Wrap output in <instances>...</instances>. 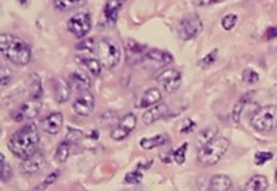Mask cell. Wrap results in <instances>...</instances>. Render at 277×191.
<instances>
[{
  "label": "cell",
  "mask_w": 277,
  "mask_h": 191,
  "mask_svg": "<svg viewBox=\"0 0 277 191\" xmlns=\"http://www.w3.org/2000/svg\"><path fill=\"white\" fill-rule=\"evenodd\" d=\"M187 148H189V143L186 142L183 145H180L176 151H170L169 153H164V155H161V159H163V162H166V164H169V162H172L174 161L176 164H179V165H182L183 162L186 161V152H187Z\"/></svg>",
  "instance_id": "cell-23"
},
{
  "label": "cell",
  "mask_w": 277,
  "mask_h": 191,
  "mask_svg": "<svg viewBox=\"0 0 277 191\" xmlns=\"http://www.w3.org/2000/svg\"><path fill=\"white\" fill-rule=\"evenodd\" d=\"M274 179H276V182H277V171H276V177H274Z\"/></svg>",
  "instance_id": "cell-45"
},
{
  "label": "cell",
  "mask_w": 277,
  "mask_h": 191,
  "mask_svg": "<svg viewBox=\"0 0 277 191\" xmlns=\"http://www.w3.org/2000/svg\"><path fill=\"white\" fill-rule=\"evenodd\" d=\"M19 2V5H22V6H28L29 3H31V0H18Z\"/></svg>",
  "instance_id": "cell-44"
},
{
  "label": "cell",
  "mask_w": 277,
  "mask_h": 191,
  "mask_svg": "<svg viewBox=\"0 0 277 191\" xmlns=\"http://www.w3.org/2000/svg\"><path fill=\"white\" fill-rule=\"evenodd\" d=\"M97 55L99 60L106 70H112L115 68L122 58V52L116 42H113L112 39H102L97 45Z\"/></svg>",
  "instance_id": "cell-5"
},
{
  "label": "cell",
  "mask_w": 277,
  "mask_h": 191,
  "mask_svg": "<svg viewBox=\"0 0 277 191\" xmlns=\"http://www.w3.org/2000/svg\"><path fill=\"white\" fill-rule=\"evenodd\" d=\"M128 0H106L105 8H103V15H105V19L107 24H110V25L116 24L119 12H120V9L123 8V5Z\"/></svg>",
  "instance_id": "cell-16"
},
{
  "label": "cell",
  "mask_w": 277,
  "mask_h": 191,
  "mask_svg": "<svg viewBox=\"0 0 277 191\" xmlns=\"http://www.w3.org/2000/svg\"><path fill=\"white\" fill-rule=\"evenodd\" d=\"M167 112H169V106L167 104H164V103L161 102L157 103V104L148 107V110L143 115V122L146 125H153L154 122H157V120L163 119L164 116L167 115Z\"/></svg>",
  "instance_id": "cell-18"
},
{
  "label": "cell",
  "mask_w": 277,
  "mask_h": 191,
  "mask_svg": "<svg viewBox=\"0 0 277 191\" xmlns=\"http://www.w3.org/2000/svg\"><path fill=\"white\" fill-rule=\"evenodd\" d=\"M215 136H218V130L215 129V127H208V129H205L200 135H199V148L200 146H203L206 142H209L211 139H213Z\"/></svg>",
  "instance_id": "cell-32"
},
{
  "label": "cell",
  "mask_w": 277,
  "mask_h": 191,
  "mask_svg": "<svg viewBox=\"0 0 277 191\" xmlns=\"http://www.w3.org/2000/svg\"><path fill=\"white\" fill-rule=\"evenodd\" d=\"M53 81L54 99L58 104H64L71 96V86L63 77H55L51 80Z\"/></svg>",
  "instance_id": "cell-12"
},
{
  "label": "cell",
  "mask_w": 277,
  "mask_h": 191,
  "mask_svg": "<svg viewBox=\"0 0 277 191\" xmlns=\"http://www.w3.org/2000/svg\"><path fill=\"white\" fill-rule=\"evenodd\" d=\"M12 174H14V172H12V166L9 165V162L6 161L5 155L2 153V155H0V179H2V182L11 181Z\"/></svg>",
  "instance_id": "cell-30"
},
{
  "label": "cell",
  "mask_w": 277,
  "mask_h": 191,
  "mask_svg": "<svg viewBox=\"0 0 277 191\" xmlns=\"http://www.w3.org/2000/svg\"><path fill=\"white\" fill-rule=\"evenodd\" d=\"M87 0H54V8L58 12H70L83 6Z\"/></svg>",
  "instance_id": "cell-29"
},
{
  "label": "cell",
  "mask_w": 277,
  "mask_h": 191,
  "mask_svg": "<svg viewBox=\"0 0 277 191\" xmlns=\"http://www.w3.org/2000/svg\"><path fill=\"white\" fill-rule=\"evenodd\" d=\"M144 60L148 61V63H154L159 67H164V65H169L174 61V57L173 54L167 51H163V50H148L144 55Z\"/></svg>",
  "instance_id": "cell-15"
},
{
  "label": "cell",
  "mask_w": 277,
  "mask_h": 191,
  "mask_svg": "<svg viewBox=\"0 0 277 191\" xmlns=\"http://www.w3.org/2000/svg\"><path fill=\"white\" fill-rule=\"evenodd\" d=\"M252 97H254V91H247V93H244V94L238 99L237 103L234 104L231 116H232V120H234L235 123H239V122H241V116L244 113L245 107L251 103Z\"/></svg>",
  "instance_id": "cell-20"
},
{
  "label": "cell",
  "mask_w": 277,
  "mask_h": 191,
  "mask_svg": "<svg viewBox=\"0 0 277 191\" xmlns=\"http://www.w3.org/2000/svg\"><path fill=\"white\" fill-rule=\"evenodd\" d=\"M45 165H47V161H45L44 153L37 151L34 155H31L28 159H25L22 162V169L27 174H37V172L42 171L45 168Z\"/></svg>",
  "instance_id": "cell-14"
},
{
  "label": "cell",
  "mask_w": 277,
  "mask_h": 191,
  "mask_svg": "<svg viewBox=\"0 0 277 191\" xmlns=\"http://www.w3.org/2000/svg\"><path fill=\"white\" fill-rule=\"evenodd\" d=\"M169 142H170L169 135L161 133V135H156V136H153V138H144V139H141L140 145H141L143 149L150 151V149H154V148L164 146V145H167Z\"/></svg>",
  "instance_id": "cell-24"
},
{
  "label": "cell",
  "mask_w": 277,
  "mask_h": 191,
  "mask_svg": "<svg viewBox=\"0 0 277 191\" xmlns=\"http://www.w3.org/2000/svg\"><path fill=\"white\" fill-rule=\"evenodd\" d=\"M195 127H196V123H195L192 119H186L185 123L182 125L180 133H190V132H193V130H195Z\"/></svg>",
  "instance_id": "cell-41"
},
{
  "label": "cell",
  "mask_w": 277,
  "mask_h": 191,
  "mask_svg": "<svg viewBox=\"0 0 277 191\" xmlns=\"http://www.w3.org/2000/svg\"><path fill=\"white\" fill-rule=\"evenodd\" d=\"M161 99H163V94H161L160 89H157V87H151V89L146 90V91L141 94L140 100L135 103V107H136V109L151 107V106H154V104L161 102Z\"/></svg>",
  "instance_id": "cell-17"
},
{
  "label": "cell",
  "mask_w": 277,
  "mask_h": 191,
  "mask_svg": "<svg viewBox=\"0 0 277 191\" xmlns=\"http://www.w3.org/2000/svg\"><path fill=\"white\" fill-rule=\"evenodd\" d=\"M222 0H193V3L196 6H209V5H215V3H219Z\"/></svg>",
  "instance_id": "cell-43"
},
{
  "label": "cell",
  "mask_w": 277,
  "mask_h": 191,
  "mask_svg": "<svg viewBox=\"0 0 277 191\" xmlns=\"http://www.w3.org/2000/svg\"><path fill=\"white\" fill-rule=\"evenodd\" d=\"M0 51L3 58L16 65H28L32 60V51L24 39L18 38L12 34L0 35Z\"/></svg>",
  "instance_id": "cell-2"
},
{
  "label": "cell",
  "mask_w": 277,
  "mask_h": 191,
  "mask_svg": "<svg viewBox=\"0 0 277 191\" xmlns=\"http://www.w3.org/2000/svg\"><path fill=\"white\" fill-rule=\"evenodd\" d=\"M251 127L258 133H270L277 127V106L267 104L260 107L251 117Z\"/></svg>",
  "instance_id": "cell-4"
},
{
  "label": "cell",
  "mask_w": 277,
  "mask_h": 191,
  "mask_svg": "<svg viewBox=\"0 0 277 191\" xmlns=\"http://www.w3.org/2000/svg\"><path fill=\"white\" fill-rule=\"evenodd\" d=\"M93 47H94V39L93 38L83 39L81 42L76 45L77 51H93Z\"/></svg>",
  "instance_id": "cell-40"
},
{
  "label": "cell",
  "mask_w": 277,
  "mask_h": 191,
  "mask_svg": "<svg viewBox=\"0 0 277 191\" xmlns=\"http://www.w3.org/2000/svg\"><path fill=\"white\" fill-rule=\"evenodd\" d=\"M71 142H68L67 139L61 140L58 145H57V148H55V153H54V158H55V161L57 162H60V164H64L67 159H68V156H70V152H71Z\"/></svg>",
  "instance_id": "cell-26"
},
{
  "label": "cell",
  "mask_w": 277,
  "mask_h": 191,
  "mask_svg": "<svg viewBox=\"0 0 277 191\" xmlns=\"http://www.w3.org/2000/svg\"><path fill=\"white\" fill-rule=\"evenodd\" d=\"M156 80L167 93L173 94L180 89L183 76H182V71L177 70V68H166L160 74H157Z\"/></svg>",
  "instance_id": "cell-8"
},
{
  "label": "cell",
  "mask_w": 277,
  "mask_h": 191,
  "mask_svg": "<svg viewBox=\"0 0 277 191\" xmlns=\"http://www.w3.org/2000/svg\"><path fill=\"white\" fill-rule=\"evenodd\" d=\"M237 15H234V13H229V15H225L224 18H222V28H224L225 31H232L235 25H237Z\"/></svg>",
  "instance_id": "cell-38"
},
{
  "label": "cell",
  "mask_w": 277,
  "mask_h": 191,
  "mask_svg": "<svg viewBox=\"0 0 277 191\" xmlns=\"http://www.w3.org/2000/svg\"><path fill=\"white\" fill-rule=\"evenodd\" d=\"M76 63L92 77H99L102 73V63L97 58H92V57H76Z\"/></svg>",
  "instance_id": "cell-19"
},
{
  "label": "cell",
  "mask_w": 277,
  "mask_h": 191,
  "mask_svg": "<svg viewBox=\"0 0 277 191\" xmlns=\"http://www.w3.org/2000/svg\"><path fill=\"white\" fill-rule=\"evenodd\" d=\"M242 80L245 84H255L258 80H260V76L255 70H251V68H245L244 73H242Z\"/></svg>",
  "instance_id": "cell-37"
},
{
  "label": "cell",
  "mask_w": 277,
  "mask_h": 191,
  "mask_svg": "<svg viewBox=\"0 0 277 191\" xmlns=\"http://www.w3.org/2000/svg\"><path fill=\"white\" fill-rule=\"evenodd\" d=\"M94 96L90 90H83L80 91L73 103V110L79 116H90L94 110Z\"/></svg>",
  "instance_id": "cell-11"
},
{
  "label": "cell",
  "mask_w": 277,
  "mask_h": 191,
  "mask_svg": "<svg viewBox=\"0 0 277 191\" xmlns=\"http://www.w3.org/2000/svg\"><path fill=\"white\" fill-rule=\"evenodd\" d=\"M67 29L76 38H84L92 29V13L87 11L74 13L67 22Z\"/></svg>",
  "instance_id": "cell-6"
},
{
  "label": "cell",
  "mask_w": 277,
  "mask_h": 191,
  "mask_svg": "<svg viewBox=\"0 0 277 191\" xmlns=\"http://www.w3.org/2000/svg\"><path fill=\"white\" fill-rule=\"evenodd\" d=\"M232 188V181L225 174H218L212 177L209 181V190L212 191H228Z\"/></svg>",
  "instance_id": "cell-25"
},
{
  "label": "cell",
  "mask_w": 277,
  "mask_h": 191,
  "mask_svg": "<svg viewBox=\"0 0 277 191\" xmlns=\"http://www.w3.org/2000/svg\"><path fill=\"white\" fill-rule=\"evenodd\" d=\"M147 51L148 50L146 48V45H143V44H140V42H136L133 39H128L126 44H125V54H126L128 61L144 58Z\"/></svg>",
  "instance_id": "cell-21"
},
{
  "label": "cell",
  "mask_w": 277,
  "mask_h": 191,
  "mask_svg": "<svg viewBox=\"0 0 277 191\" xmlns=\"http://www.w3.org/2000/svg\"><path fill=\"white\" fill-rule=\"evenodd\" d=\"M90 74H86L83 71H74L70 74V83L73 84V87L79 91H83V90H90V86H92V81H90Z\"/></svg>",
  "instance_id": "cell-22"
},
{
  "label": "cell",
  "mask_w": 277,
  "mask_h": 191,
  "mask_svg": "<svg viewBox=\"0 0 277 191\" xmlns=\"http://www.w3.org/2000/svg\"><path fill=\"white\" fill-rule=\"evenodd\" d=\"M84 138V133H83V130H80V129H76V127H68L67 129V135H66V139L68 142H71V143H79L80 140Z\"/></svg>",
  "instance_id": "cell-34"
},
{
  "label": "cell",
  "mask_w": 277,
  "mask_h": 191,
  "mask_svg": "<svg viewBox=\"0 0 277 191\" xmlns=\"http://www.w3.org/2000/svg\"><path fill=\"white\" fill-rule=\"evenodd\" d=\"M136 123H138V119H136V116L133 115V113L125 115L119 120L118 125L112 129L110 138L113 140H118V142L126 139L133 132V129L136 127Z\"/></svg>",
  "instance_id": "cell-9"
},
{
  "label": "cell",
  "mask_w": 277,
  "mask_h": 191,
  "mask_svg": "<svg viewBox=\"0 0 277 191\" xmlns=\"http://www.w3.org/2000/svg\"><path fill=\"white\" fill-rule=\"evenodd\" d=\"M218 54H219L218 50H212L208 55H205V57L199 61V67H200V68H203V70H206V68L212 67L213 64L216 63V60H218Z\"/></svg>",
  "instance_id": "cell-31"
},
{
  "label": "cell",
  "mask_w": 277,
  "mask_h": 191,
  "mask_svg": "<svg viewBox=\"0 0 277 191\" xmlns=\"http://www.w3.org/2000/svg\"><path fill=\"white\" fill-rule=\"evenodd\" d=\"M143 177H144V174H143V171L138 168V169H135V171H131V172H128L126 175H125V182L126 184H132V185H135V184H140L141 181H143Z\"/></svg>",
  "instance_id": "cell-35"
},
{
  "label": "cell",
  "mask_w": 277,
  "mask_h": 191,
  "mask_svg": "<svg viewBox=\"0 0 277 191\" xmlns=\"http://www.w3.org/2000/svg\"><path fill=\"white\" fill-rule=\"evenodd\" d=\"M63 123H64L63 113L54 112V113H50L42 119L41 126L44 129V132H47L48 135H58L60 130L63 129Z\"/></svg>",
  "instance_id": "cell-13"
},
{
  "label": "cell",
  "mask_w": 277,
  "mask_h": 191,
  "mask_svg": "<svg viewBox=\"0 0 277 191\" xmlns=\"http://www.w3.org/2000/svg\"><path fill=\"white\" fill-rule=\"evenodd\" d=\"M268 187V179L264 175H254L252 178L247 181V184L244 185L245 191H264Z\"/></svg>",
  "instance_id": "cell-27"
},
{
  "label": "cell",
  "mask_w": 277,
  "mask_h": 191,
  "mask_svg": "<svg viewBox=\"0 0 277 191\" xmlns=\"http://www.w3.org/2000/svg\"><path fill=\"white\" fill-rule=\"evenodd\" d=\"M29 94H31V99H35V100H40L44 94V90H42V81L38 74H31L29 76Z\"/></svg>",
  "instance_id": "cell-28"
},
{
  "label": "cell",
  "mask_w": 277,
  "mask_h": 191,
  "mask_svg": "<svg viewBox=\"0 0 277 191\" xmlns=\"http://www.w3.org/2000/svg\"><path fill=\"white\" fill-rule=\"evenodd\" d=\"M270 159H273V153L268 151H257L254 155V162L255 165H264L265 162H268Z\"/></svg>",
  "instance_id": "cell-36"
},
{
  "label": "cell",
  "mask_w": 277,
  "mask_h": 191,
  "mask_svg": "<svg viewBox=\"0 0 277 191\" xmlns=\"http://www.w3.org/2000/svg\"><path fill=\"white\" fill-rule=\"evenodd\" d=\"M41 112V102L35 100V99H29L27 102H24L14 112V120L15 122H27V120H32Z\"/></svg>",
  "instance_id": "cell-10"
},
{
  "label": "cell",
  "mask_w": 277,
  "mask_h": 191,
  "mask_svg": "<svg viewBox=\"0 0 277 191\" xmlns=\"http://www.w3.org/2000/svg\"><path fill=\"white\" fill-rule=\"evenodd\" d=\"M14 78V70L8 65H2L0 70V81H2V87H6L8 84H11Z\"/></svg>",
  "instance_id": "cell-33"
},
{
  "label": "cell",
  "mask_w": 277,
  "mask_h": 191,
  "mask_svg": "<svg viewBox=\"0 0 277 191\" xmlns=\"http://www.w3.org/2000/svg\"><path fill=\"white\" fill-rule=\"evenodd\" d=\"M58 175H60V171H54V172H51V174H48V175H47V178L44 179L40 185H37V187H35V190H47L50 185H53L54 182H55V179L58 178Z\"/></svg>",
  "instance_id": "cell-39"
},
{
  "label": "cell",
  "mask_w": 277,
  "mask_h": 191,
  "mask_svg": "<svg viewBox=\"0 0 277 191\" xmlns=\"http://www.w3.org/2000/svg\"><path fill=\"white\" fill-rule=\"evenodd\" d=\"M228 149H229V139L218 135L199 148L198 162L202 166H213L222 159Z\"/></svg>",
  "instance_id": "cell-3"
},
{
  "label": "cell",
  "mask_w": 277,
  "mask_h": 191,
  "mask_svg": "<svg viewBox=\"0 0 277 191\" xmlns=\"http://www.w3.org/2000/svg\"><path fill=\"white\" fill-rule=\"evenodd\" d=\"M264 35H265V39H267V41L276 39L277 38V26H270V28H267Z\"/></svg>",
  "instance_id": "cell-42"
},
{
  "label": "cell",
  "mask_w": 277,
  "mask_h": 191,
  "mask_svg": "<svg viewBox=\"0 0 277 191\" xmlns=\"http://www.w3.org/2000/svg\"><path fill=\"white\" fill-rule=\"evenodd\" d=\"M202 31H203V24L196 13H190L185 16L179 25V35L183 41L195 39L198 35H200Z\"/></svg>",
  "instance_id": "cell-7"
},
{
  "label": "cell",
  "mask_w": 277,
  "mask_h": 191,
  "mask_svg": "<svg viewBox=\"0 0 277 191\" xmlns=\"http://www.w3.org/2000/svg\"><path fill=\"white\" fill-rule=\"evenodd\" d=\"M38 143H40L38 129L35 125L29 123V125L21 127L19 130H16L11 136V139L8 142V148L12 151L15 156L25 161L31 155H34L38 151L37 149Z\"/></svg>",
  "instance_id": "cell-1"
}]
</instances>
